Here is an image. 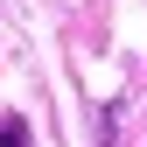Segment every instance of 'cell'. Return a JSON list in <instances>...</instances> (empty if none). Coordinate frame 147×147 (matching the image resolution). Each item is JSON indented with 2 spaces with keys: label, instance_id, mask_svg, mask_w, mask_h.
Segmentation results:
<instances>
[{
  "label": "cell",
  "instance_id": "1",
  "mask_svg": "<svg viewBox=\"0 0 147 147\" xmlns=\"http://www.w3.org/2000/svg\"><path fill=\"white\" fill-rule=\"evenodd\" d=\"M0 147H28V126H21V119H14V112H7V119H0Z\"/></svg>",
  "mask_w": 147,
  "mask_h": 147
}]
</instances>
